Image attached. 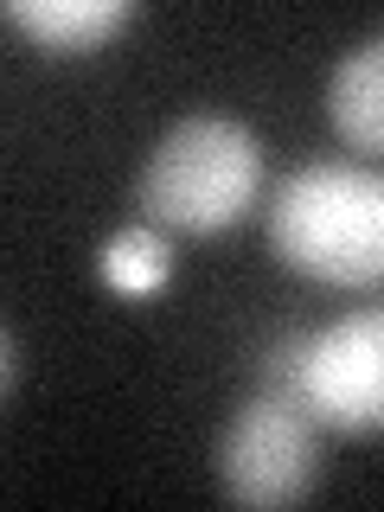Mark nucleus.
Here are the masks:
<instances>
[{
	"label": "nucleus",
	"instance_id": "423d86ee",
	"mask_svg": "<svg viewBox=\"0 0 384 512\" xmlns=\"http://www.w3.org/2000/svg\"><path fill=\"white\" fill-rule=\"evenodd\" d=\"M327 122L352 154H384V32L359 39L327 77Z\"/></svg>",
	"mask_w": 384,
	"mask_h": 512
},
{
	"label": "nucleus",
	"instance_id": "f257e3e1",
	"mask_svg": "<svg viewBox=\"0 0 384 512\" xmlns=\"http://www.w3.org/2000/svg\"><path fill=\"white\" fill-rule=\"evenodd\" d=\"M269 250L288 269L333 288L384 282V173L314 160L295 167L269 199Z\"/></svg>",
	"mask_w": 384,
	"mask_h": 512
},
{
	"label": "nucleus",
	"instance_id": "f03ea898",
	"mask_svg": "<svg viewBox=\"0 0 384 512\" xmlns=\"http://www.w3.org/2000/svg\"><path fill=\"white\" fill-rule=\"evenodd\" d=\"M263 192V141L237 116H180L154 141L135 205L160 231H231Z\"/></svg>",
	"mask_w": 384,
	"mask_h": 512
},
{
	"label": "nucleus",
	"instance_id": "39448f33",
	"mask_svg": "<svg viewBox=\"0 0 384 512\" xmlns=\"http://www.w3.org/2000/svg\"><path fill=\"white\" fill-rule=\"evenodd\" d=\"M135 13V0H7V26L58 58L109 45L122 26H135Z\"/></svg>",
	"mask_w": 384,
	"mask_h": 512
},
{
	"label": "nucleus",
	"instance_id": "20e7f679",
	"mask_svg": "<svg viewBox=\"0 0 384 512\" xmlns=\"http://www.w3.org/2000/svg\"><path fill=\"white\" fill-rule=\"evenodd\" d=\"M301 410L320 429H346V436L384 429V308H359L308 340Z\"/></svg>",
	"mask_w": 384,
	"mask_h": 512
},
{
	"label": "nucleus",
	"instance_id": "7ed1b4c3",
	"mask_svg": "<svg viewBox=\"0 0 384 512\" xmlns=\"http://www.w3.org/2000/svg\"><path fill=\"white\" fill-rule=\"evenodd\" d=\"M218 493L231 506L269 512L301 506L320 480V423L288 397L256 391L231 423L218 429Z\"/></svg>",
	"mask_w": 384,
	"mask_h": 512
},
{
	"label": "nucleus",
	"instance_id": "6e6552de",
	"mask_svg": "<svg viewBox=\"0 0 384 512\" xmlns=\"http://www.w3.org/2000/svg\"><path fill=\"white\" fill-rule=\"evenodd\" d=\"M0 346H7V397H13V391H20V333L7 327V333H0Z\"/></svg>",
	"mask_w": 384,
	"mask_h": 512
},
{
	"label": "nucleus",
	"instance_id": "0eeeda50",
	"mask_svg": "<svg viewBox=\"0 0 384 512\" xmlns=\"http://www.w3.org/2000/svg\"><path fill=\"white\" fill-rule=\"evenodd\" d=\"M96 269H103V282L116 288V295H154V288L173 282V244L160 224H128V231H116L103 244V256H96Z\"/></svg>",
	"mask_w": 384,
	"mask_h": 512
}]
</instances>
